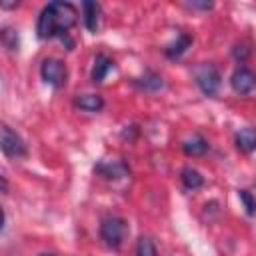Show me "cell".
<instances>
[{
    "label": "cell",
    "mask_w": 256,
    "mask_h": 256,
    "mask_svg": "<svg viewBox=\"0 0 256 256\" xmlns=\"http://www.w3.org/2000/svg\"><path fill=\"white\" fill-rule=\"evenodd\" d=\"M238 196H240V200H242V204L246 208V214L252 216L254 214V196H252V192L250 190H240Z\"/></svg>",
    "instance_id": "18"
},
{
    "label": "cell",
    "mask_w": 256,
    "mask_h": 256,
    "mask_svg": "<svg viewBox=\"0 0 256 256\" xmlns=\"http://www.w3.org/2000/svg\"><path fill=\"white\" fill-rule=\"evenodd\" d=\"M6 190H8V180L0 174V192H6Z\"/></svg>",
    "instance_id": "21"
},
{
    "label": "cell",
    "mask_w": 256,
    "mask_h": 256,
    "mask_svg": "<svg viewBox=\"0 0 256 256\" xmlns=\"http://www.w3.org/2000/svg\"><path fill=\"white\" fill-rule=\"evenodd\" d=\"M180 180H182L184 188H186V190H192V192L204 186V176H202L196 168H192V166L182 168V172H180Z\"/></svg>",
    "instance_id": "13"
},
{
    "label": "cell",
    "mask_w": 256,
    "mask_h": 256,
    "mask_svg": "<svg viewBox=\"0 0 256 256\" xmlns=\"http://www.w3.org/2000/svg\"><path fill=\"white\" fill-rule=\"evenodd\" d=\"M74 104L84 112H100L104 108V98L100 94H80Z\"/></svg>",
    "instance_id": "12"
},
{
    "label": "cell",
    "mask_w": 256,
    "mask_h": 256,
    "mask_svg": "<svg viewBox=\"0 0 256 256\" xmlns=\"http://www.w3.org/2000/svg\"><path fill=\"white\" fill-rule=\"evenodd\" d=\"M128 236V224L120 216H108L100 224V238L106 246L118 250Z\"/></svg>",
    "instance_id": "2"
},
{
    "label": "cell",
    "mask_w": 256,
    "mask_h": 256,
    "mask_svg": "<svg viewBox=\"0 0 256 256\" xmlns=\"http://www.w3.org/2000/svg\"><path fill=\"white\" fill-rule=\"evenodd\" d=\"M0 152L12 160H18V158H24L28 154V148H26V142L22 140V136L18 132H14L12 128L8 126H2L0 130Z\"/></svg>",
    "instance_id": "5"
},
{
    "label": "cell",
    "mask_w": 256,
    "mask_h": 256,
    "mask_svg": "<svg viewBox=\"0 0 256 256\" xmlns=\"http://www.w3.org/2000/svg\"><path fill=\"white\" fill-rule=\"evenodd\" d=\"M194 82L202 90L204 96H214L222 84V76L214 64L204 62V64H198L194 68Z\"/></svg>",
    "instance_id": "3"
},
{
    "label": "cell",
    "mask_w": 256,
    "mask_h": 256,
    "mask_svg": "<svg viewBox=\"0 0 256 256\" xmlns=\"http://www.w3.org/2000/svg\"><path fill=\"white\" fill-rule=\"evenodd\" d=\"M0 42H2V44H4V48H8V50H18V44H20L16 30H14V28H10V26L0 28Z\"/></svg>",
    "instance_id": "16"
},
{
    "label": "cell",
    "mask_w": 256,
    "mask_h": 256,
    "mask_svg": "<svg viewBox=\"0 0 256 256\" xmlns=\"http://www.w3.org/2000/svg\"><path fill=\"white\" fill-rule=\"evenodd\" d=\"M190 46H192V36H188V34H180L172 44L166 46L164 54H166V58H170V60H178Z\"/></svg>",
    "instance_id": "11"
},
{
    "label": "cell",
    "mask_w": 256,
    "mask_h": 256,
    "mask_svg": "<svg viewBox=\"0 0 256 256\" xmlns=\"http://www.w3.org/2000/svg\"><path fill=\"white\" fill-rule=\"evenodd\" d=\"M82 20H84V26L88 28V32H98L100 24H102V6L92 0L82 2Z\"/></svg>",
    "instance_id": "7"
},
{
    "label": "cell",
    "mask_w": 256,
    "mask_h": 256,
    "mask_svg": "<svg viewBox=\"0 0 256 256\" xmlns=\"http://www.w3.org/2000/svg\"><path fill=\"white\" fill-rule=\"evenodd\" d=\"M254 84H256L254 72H252L250 68H246V66H238V68L232 72V76H230V86H232V90H234L236 94H240V96L252 94Z\"/></svg>",
    "instance_id": "6"
},
{
    "label": "cell",
    "mask_w": 256,
    "mask_h": 256,
    "mask_svg": "<svg viewBox=\"0 0 256 256\" xmlns=\"http://www.w3.org/2000/svg\"><path fill=\"white\" fill-rule=\"evenodd\" d=\"M94 170H96L100 176H104L106 180H118V178H126V176H130L128 166H126L124 162H120V160H112V162L102 160L100 164H96Z\"/></svg>",
    "instance_id": "8"
},
{
    "label": "cell",
    "mask_w": 256,
    "mask_h": 256,
    "mask_svg": "<svg viewBox=\"0 0 256 256\" xmlns=\"http://www.w3.org/2000/svg\"><path fill=\"white\" fill-rule=\"evenodd\" d=\"M4 220H6V214H4V210L0 208V232H2V228H4Z\"/></svg>",
    "instance_id": "22"
},
{
    "label": "cell",
    "mask_w": 256,
    "mask_h": 256,
    "mask_svg": "<svg viewBox=\"0 0 256 256\" xmlns=\"http://www.w3.org/2000/svg\"><path fill=\"white\" fill-rule=\"evenodd\" d=\"M136 256H158L154 242L148 236H140L136 242Z\"/></svg>",
    "instance_id": "17"
},
{
    "label": "cell",
    "mask_w": 256,
    "mask_h": 256,
    "mask_svg": "<svg viewBox=\"0 0 256 256\" xmlns=\"http://www.w3.org/2000/svg\"><path fill=\"white\" fill-rule=\"evenodd\" d=\"M40 256H54V254H40Z\"/></svg>",
    "instance_id": "23"
},
{
    "label": "cell",
    "mask_w": 256,
    "mask_h": 256,
    "mask_svg": "<svg viewBox=\"0 0 256 256\" xmlns=\"http://www.w3.org/2000/svg\"><path fill=\"white\" fill-rule=\"evenodd\" d=\"M40 76H42V80L46 84H50L52 88L60 90L68 82V68L58 58H46L42 62V66H40Z\"/></svg>",
    "instance_id": "4"
},
{
    "label": "cell",
    "mask_w": 256,
    "mask_h": 256,
    "mask_svg": "<svg viewBox=\"0 0 256 256\" xmlns=\"http://www.w3.org/2000/svg\"><path fill=\"white\" fill-rule=\"evenodd\" d=\"M234 142H236V148L240 152H244V154L254 152V148H256V132H254V128L248 126V128L238 130L236 136H234Z\"/></svg>",
    "instance_id": "10"
},
{
    "label": "cell",
    "mask_w": 256,
    "mask_h": 256,
    "mask_svg": "<svg viewBox=\"0 0 256 256\" xmlns=\"http://www.w3.org/2000/svg\"><path fill=\"white\" fill-rule=\"evenodd\" d=\"M232 56L242 64V62L250 56V48H248L246 44H236V46H234V50H232Z\"/></svg>",
    "instance_id": "19"
},
{
    "label": "cell",
    "mask_w": 256,
    "mask_h": 256,
    "mask_svg": "<svg viewBox=\"0 0 256 256\" xmlns=\"http://www.w3.org/2000/svg\"><path fill=\"white\" fill-rule=\"evenodd\" d=\"M112 68H114V60L110 56H106V54H98L94 58V66H92V82L100 84L108 76V72Z\"/></svg>",
    "instance_id": "9"
},
{
    "label": "cell",
    "mask_w": 256,
    "mask_h": 256,
    "mask_svg": "<svg viewBox=\"0 0 256 256\" xmlns=\"http://www.w3.org/2000/svg\"><path fill=\"white\" fill-rule=\"evenodd\" d=\"M208 148H210V144H208V140H204L202 136H192L190 140H186L184 144H182V150H184V154L186 156H204L206 152H208Z\"/></svg>",
    "instance_id": "14"
},
{
    "label": "cell",
    "mask_w": 256,
    "mask_h": 256,
    "mask_svg": "<svg viewBox=\"0 0 256 256\" xmlns=\"http://www.w3.org/2000/svg\"><path fill=\"white\" fill-rule=\"evenodd\" d=\"M190 8H198V10H212V2H188Z\"/></svg>",
    "instance_id": "20"
},
{
    "label": "cell",
    "mask_w": 256,
    "mask_h": 256,
    "mask_svg": "<svg viewBox=\"0 0 256 256\" xmlns=\"http://www.w3.org/2000/svg\"><path fill=\"white\" fill-rule=\"evenodd\" d=\"M136 84L142 88V90H148V92H158L164 88V78L156 72H146L142 78L136 80Z\"/></svg>",
    "instance_id": "15"
},
{
    "label": "cell",
    "mask_w": 256,
    "mask_h": 256,
    "mask_svg": "<svg viewBox=\"0 0 256 256\" xmlns=\"http://www.w3.org/2000/svg\"><path fill=\"white\" fill-rule=\"evenodd\" d=\"M78 22V10L70 2H50L42 8L38 22H36V34L40 40H52L60 38L66 42V48L72 50L74 42L70 38V30Z\"/></svg>",
    "instance_id": "1"
}]
</instances>
